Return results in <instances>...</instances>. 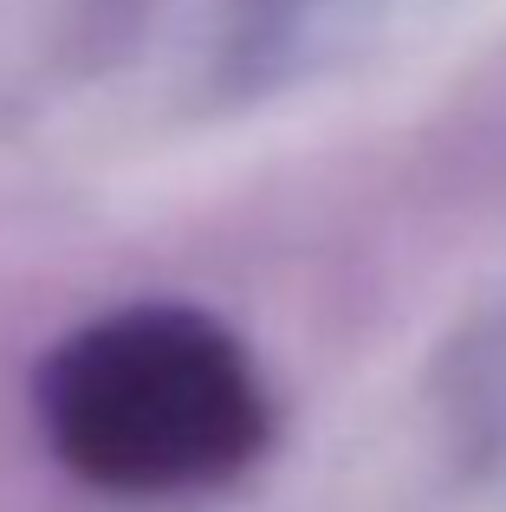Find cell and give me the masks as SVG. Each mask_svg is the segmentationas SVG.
Returning a JSON list of instances; mask_svg holds the SVG:
<instances>
[{
    "mask_svg": "<svg viewBox=\"0 0 506 512\" xmlns=\"http://www.w3.org/2000/svg\"><path fill=\"white\" fill-rule=\"evenodd\" d=\"M39 402L65 467L111 493L215 487L266 441V389L247 350L182 305L111 312L65 338Z\"/></svg>",
    "mask_w": 506,
    "mask_h": 512,
    "instance_id": "cell-1",
    "label": "cell"
}]
</instances>
